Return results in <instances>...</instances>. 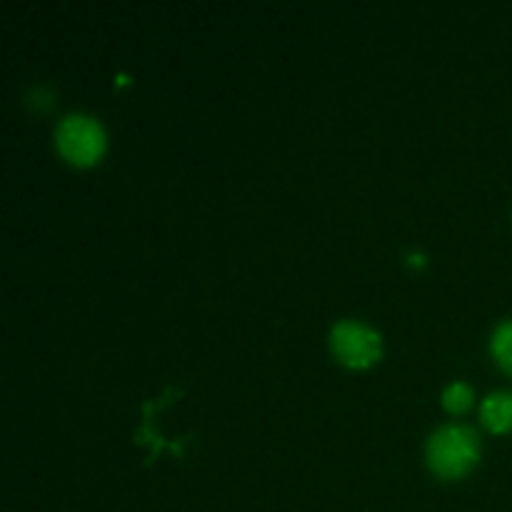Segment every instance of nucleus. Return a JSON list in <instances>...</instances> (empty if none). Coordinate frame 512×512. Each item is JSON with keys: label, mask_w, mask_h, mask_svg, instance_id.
Segmentation results:
<instances>
[{"label": "nucleus", "mask_w": 512, "mask_h": 512, "mask_svg": "<svg viewBox=\"0 0 512 512\" xmlns=\"http://www.w3.org/2000/svg\"><path fill=\"white\" fill-rule=\"evenodd\" d=\"M478 458V440L470 428L448 425L440 428L428 443V460L433 470L443 478L463 475Z\"/></svg>", "instance_id": "f257e3e1"}, {"label": "nucleus", "mask_w": 512, "mask_h": 512, "mask_svg": "<svg viewBox=\"0 0 512 512\" xmlns=\"http://www.w3.org/2000/svg\"><path fill=\"white\" fill-rule=\"evenodd\" d=\"M58 150L70 160V163L88 165L98 158L100 148H103V130L95 123L90 115L73 113L68 118L60 120L58 130Z\"/></svg>", "instance_id": "f03ea898"}, {"label": "nucleus", "mask_w": 512, "mask_h": 512, "mask_svg": "<svg viewBox=\"0 0 512 512\" xmlns=\"http://www.w3.org/2000/svg\"><path fill=\"white\" fill-rule=\"evenodd\" d=\"M335 355L343 363L355 365H370L380 353V338L373 328L358 323V320H340L330 335Z\"/></svg>", "instance_id": "7ed1b4c3"}, {"label": "nucleus", "mask_w": 512, "mask_h": 512, "mask_svg": "<svg viewBox=\"0 0 512 512\" xmlns=\"http://www.w3.org/2000/svg\"><path fill=\"white\" fill-rule=\"evenodd\" d=\"M483 423L495 433L512 428V393H493L483 403Z\"/></svg>", "instance_id": "20e7f679"}, {"label": "nucleus", "mask_w": 512, "mask_h": 512, "mask_svg": "<svg viewBox=\"0 0 512 512\" xmlns=\"http://www.w3.org/2000/svg\"><path fill=\"white\" fill-rule=\"evenodd\" d=\"M493 353L508 373H512V320L500 325L493 335Z\"/></svg>", "instance_id": "39448f33"}, {"label": "nucleus", "mask_w": 512, "mask_h": 512, "mask_svg": "<svg viewBox=\"0 0 512 512\" xmlns=\"http://www.w3.org/2000/svg\"><path fill=\"white\" fill-rule=\"evenodd\" d=\"M470 400H473V393H470V388L465 383L448 385L443 393V405L448 410H453V413H460V410L468 408Z\"/></svg>", "instance_id": "423d86ee"}]
</instances>
